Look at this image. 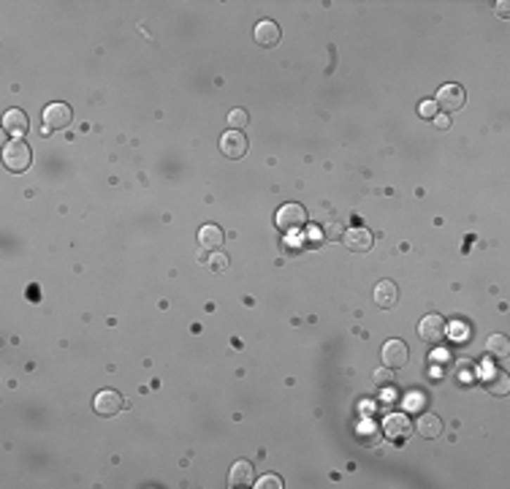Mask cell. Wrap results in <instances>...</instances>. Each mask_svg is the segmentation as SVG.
I'll list each match as a JSON object with an SVG mask.
<instances>
[{"instance_id":"cell-19","label":"cell","mask_w":510,"mask_h":489,"mask_svg":"<svg viewBox=\"0 0 510 489\" xmlns=\"http://www.w3.org/2000/svg\"><path fill=\"white\" fill-rule=\"evenodd\" d=\"M423 405H426V397L421 392H413V395L404 397V411L407 414H423Z\"/></svg>"},{"instance_id":"cell-16","label":"cell","mask_w":510,"mask_h":489,"mask_svg":"<svg viewBox=\"0 0 510 489\" xmlns=\"http://www.w3.org/2000/svg\"><path fill=\"white\" fill-rule=\"evenodd\" d=\"M226 242V234H223V228L215 226V223H207V226L198 228V244L204 247V250H220V244Z\"/></svg>"},{"instance_id":"cell-5","label":"cell","mask_w":510,"mask_h":489,"mask_svg":"<svg viewBox=\"0 0 510 489\" xmlns=\"http://www.w3.org/2000/svg\"><path fill=\"white\" fill-rule=\"evenodd\" d=\"M464 101H467V93H464V87H461V85H442V87L437 90L435 104L445 114H454L464 106Z\"/></svg>"},{"instance_id":"cell-18","label":"cell","mask_w":510,"mask_h":489,"mask_svg":"<svg viewBox=\"0 0 510 489\" xmlns=\"http://www.w3.org/2000/svg\"><path fill=\"white\" fill-rule=\"evenodd\" d=\"M486 351L497 359H505L510 354V340L505 335H492V338L486 340Z\"/></svg>"},{"instance_id":"cell-20","label":"cell","mask_w":510,"mask_h":489,"mask_svg":"<svg viewBox=\"0 0 510 489\" xmlns=\"http://www.w3.org/2000/svg\"><path fill=\"white\" fill-rule=\"evenodd\" d=\"M247 123H250V114H247L245 109H231V112H228V125H231L234 131L247 128Z\"/></svg>"},{"instance_id":"cell-10","label":"cell","mask_w":510,"mask_h":489,"mask_svg":"<svg viewBox=\"0 0 510 489\" xmlns=\"http://www.w3.org/2000/svg\"><path fill=\"white\" fill-rule=\"evenodd\" d=\"M342 242H345V247H348L350 253H369L372 244H375V234L364 226H353L345 231V240H342Z\"/></svg>"},{"instance_id":"cell-11","label":"cell","mask_w":510,"mask_h":489,"mask_svg":"<svg viewBox=\"0 0 510 489\" xmlns=\"http://www.w3.org/2000/svg\"><path fill=\"white\" fill-rule=\"evenodd\" d=\"M253 38H255V44H258V47H264V49H272V47H277V44H280V38H283V30L277 27V22H272V19H264V22H258V25H255V30H253Z\"/></svg>"},{"instance_id":"cell-2","label":"cell","mask_w":510,"mask_h":489,"mask_svg":"<svg viewBox=\"0 0 510 489\" xmlns=\"http://www.w3.org/2000/svg\"><path fill=\"white\" fill-rule=\"evenodd\" d=\"M274 223H277V228H280L283 234L302 231V228L307 226V209H304L302 204H296V202L283 204V207L277 209V215H274Z\"/></svg>"},{"instance_id":"cell-8","label":"cell","mask_w":510,"mask_h":489,"mask_svg":"<svg viewBox=\"0 0 510 489\" xmlns=\"http://www.w3.org/2000/svg\"><path fill=\"white\" fill-rule=\"evenodd\" d=\"M247 150H250V142H247V136L242 131H226L220 136V152L231 158V161H239V158H245Z\"/></svg>"},{"instance_id":"cell-23","label":"cell","mask_w":510,"mask_h":489,"mask_svg":"<svg viewBox=\"0 0 510 489\" xmlns=\"http://www.w3.org/2000/svg\"><path fill=\"white\" fill-rule=\"evenodd\" d=\"M418 112H421V117H426V120H435V117H437V104H435V101H423V104L418 106Z\"/></svg>"},{"instance_id":"cell-25","label":"cell","mask_w":510,"mask_h":489,"mask_svg":"<svg viewBox=\"0 0 510 489\" xmlns=\"http://www.w3.org/2000/svg\"><path fill=\"white\" fill-rule=\"evenodd\" d=\"M432 123H435V128H440V131H448L451 128V114H437Z\"/></svg>"},{"instance_id":"cell-13","label":"cell","mask_w":510,"mask_h":489,"mask_svg":"<svg viewBox=\"0 0 510 489\" xmlns=\"http://www.w3.org/2000/svg\"><path fill=\"white\" fill-rule=\"evenodd\" d=\"M27 128H30V120H27V114L22 112V109H8V112L3 114V131L8 133V136L22 139L27 133Z\"/></svg>"},{"instance_id":"cell-14","label":"cell","mask_w":510,"mask_h":489,"mask_svg":"<svg viewBox=\"0 0 510 489\" xmlns=\"http://www.w3.org/2000/svg\"><path fill=\"white\" fill-rule=\"evenodd\" d=\"M253 481H255V468H253V462H247V459L234 462V468L228 473V487H253Z\"/></svg>"},{"instance_id":"cell-24","label":"cell","mask_w":510,"mask_h":489,"mask_svg":"<svg viewBox=\"0 0 510 489\" xmlns=\"http://www.w3.org/2000/svg\"><path fill=\"white\" fill-rule=\"evenodd\" d=\"M375 383H378V386H388V383H391V370H388V367L378 370V373H375Z\"/></svg>"},{"instance_id":"cell-7","label":"cell","mask_w":510,"mask_h":489,"mask_svg":"<svg viewBox=\"0 0 510 489\" xmlns=\"http://www.w3.org/2000/svg\"><path fill=\"white\" fill-rule=\"evenodd\" d=\"M71 120H74V112H71V106L63 104V101H55V104H49V106L44 109V125H46L49 131H63V128H68Z\"/></svg>"},{"instance_id":"cell-4","label":"cell","mask_w":510,"mask_h":489,"mask_svg":"<svg viewBox=\"0 0 510 489\" xmlns=\"http://www.w3.org/2000/svg\"><path fill=\"white\" fill-rule=\"evenodd\" d=\"M383 435L388 438V440H397V443H402V440H407L410 435H413V421L407 419V414H388L385 419H383Z\"/></svg>"},{"instance_id":"cell-3","label":"cell","mask_w":510,"mask_h":489,"mask_svg":"<svg viewBox=\"0 0 510 489\" xmlns=\"http://www.w3.org/2000/svg\"><path fill=\"white\" fill-rule=\"evenodd\" d=\"M445 335H448L445 318H442V316H437V313L423 316L421 323H418V338L423 340V342H429V345H440V342L445 340Z\"/></svg>"},{"instance_id":"cell-9","label":"cell","mask_w":510,"mask_h":489,"mask_svg":"<svg viewBox=\"0 0 510 489\" xmlns=\"http://www.w3.org/2000/svg\"><path fill=\"white\" fill-rule=\"evenodd\" d=\"M380 357H383V364H385L388 370H402V367L407 364V359H410V348H407L402 340H385Z\"/></svg>"},{"instance_id":"cell-17","label":"cell","mask_w":510,"mask_h":489,"mask_svg":"<svg viewBox=\"0 0 510 489\" xmlns=\"http://www.w3.org/2000/svg\"><path fill=\"white\" fill-rule=\"evenodd\" d=\"M486 389L492 392L494 397H505L510 392V378L502 373V370H494L486 376Z\"/></svg>"},{"instance_id":"cell-6","label":"cell","mask_w":510,"mask_h":489,"mask_svg":"<svg viewBox=\"0 0 510 489\" xmlns=\"http://www.w3.org/2000/svg\"><path fill=\"white\" fill-rule=\"evenodd\" d=\"M93 408L98 416H103V419H112L117 416L122 408H125V400L120 392H114V389H103V392H98L93 400Z\"/></svg>"},{"instance_id":"cell-12","label":"cell","mask_w":510,"mask_h":489,"mask_svg":"<svg viewBox=\"0 0 510 489\" xmlns=\"http://www.w3.org/2000/svg\"><path fill=\"white\" fill-rule=\"evenodd\" d=\"M421 438H426V440H437L440 435H442V419L435 414H429V411H423V414H418L416 419V427H413Z\"/></svg>"},{"instance_id":"cell-26","label":"cell","mask_w":510,"mask_h":489,"mask_svg":"<svg viewBox=\"0 0 510 489\" xmlns=\"http://www.w3.org/2000/svg\"><path fill=\"white\" fill-rule=\"evenodd\" d=\"M510 3L508 0H499V3H497V14H499V17L502 19H508L510 17V8H508Z\"/></svg>"},{"instance_id":"cell-22","label":"cell","mask_w":510,"mask_h":489,"mask_svg":"<svg viewBox=\"0 0 510 489\" xmlns=\"http://www.w3.org/2000/svg\"><path fill=\"white\" fill-rule=\"evenodd\" d=\"M255 489H283V478L280 476H264L258 484H253Z\"/></svg>"},{"instance_id":"cell-21","label":"cell","mask_w":510,"mask_h":489,"mask_svg":"<svg viewBox=\"0 0 510 489\" xmlns=\"http://www.w3.org/2000/svg\"><path fill=\"white\" fill-rule=\"evenodd\" d=\"M207 266L212 269V272H226L228 256H226V253H220V250H215V253H212V256L207 259Z\"/></svg>"},{"instance_id":"cell-15","label":"cell","mask_w":510,"mask_h":489,"mask_svg":"<svg viewBox=\"0 0 510 489\" xmlns=\"http://www.w3.org/2000/svg\"><path fill=\"white\" fill-rule=\"evenodd\" d=\"M397 302H399V288L391 280H380L375 285V304H378L380 310H391V307H397Z\"/></svg>"},{"instance_id":"cell-1","label":"cell","mask_w":510,"mask_h":489,"mask_svg":"<svg viewBox=\"0 0 510 489\" xmlns=\"http://www.w3.org/2000/svg\"><path fill=\"white\" fill-rule=\"evenodd\" d=\"M3 163H6V169L8 171L22 174V171H27L33 166V150L27 147L25 139H11V142H6V147H3Z\"/></svg>"}]
</instances>
